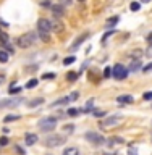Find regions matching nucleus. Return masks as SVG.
<instances>
[{"mask_svg": "<svg viewBox=\"0 0 152 155\" xmlns=\"http://www.w3.org/2000/svg\"><path fill=\"white\" fill-rule=\"evenodd\" d=\"M121 121H123V116H121V115L105 116L104 120L99 121V126H100V129H109V128H113V126H118Z\"/></svg>", "mask_w": 152, "mask_h": 155, "instance_id": "nucleus-1", "label": "nucleus"}, {"mask_svg": "<svg viewBox=\"0 0 152 155\" xmlns=\"http://www.w3.org/2000/svg\"><path fill=\"white\" fill-rule=\"evenodd\" d=\"M55 124H57V118H55V116H47V118H42V120L37 123L39 129L44 131V133H47V131L53 129V128H55Z\"/></svg>", "mask_w": 152, "mask_h": 155, "instance_id": "nucleus-2", "label": "nucleus"}, {"mask_svg": "<svg viewBox=\"0 0 152 155\" xmlns=\"http://www.w3.org/2000/svg\"><path fill=\"white\" fill-rule=\"evenodd\" d=\"M112 76L118 81H123L126 76H128V70H126L125 65H115L112 68Z\"/></svg>", "mask_w": 152, "mask_h": 155, "instance_id": "nucleus-3", "label": "nucleus"}, {"mask_svg": "<svg viewBox=\"0 0 152 155\" xmlns=\"http://www.w3.org/2000/svg\"><path fill=\"white\" fill-rule=\"evenodd\" d=\"M34 42H36V39H34V34H32V32L24 34V36L18 37V45L21 47V48H28V47H31Z\"/></svg>", "mask_w": 152, "mask_h": 155, "instance_id": "nucleus-4", "label": "nucleus"}, {"mask_svg": "<svg viewBox=\"0 0 152 155\" xmlns=\"http://www.w3.org/2000/svg\"><path fill=\"white\" fill-rule=\"evenodd\" d=\"M84 137L89 140V142H92L94 145H102V144L105 142L104 136H102V134H97V133H86Z\"/></svg>", "mask_w": 152, "mask_h": 155, "instance_id": "nucleus-5", "label": "nucleus"}, {"mask_svg": "<svg viewBox=\"0 0 152 155\" xmlns=\"http://www.w3.org/2000/svg\"><path fill=\"white\" fill-rule=\"evenodd\" d=\"M23 102V97H15V99H7L0 102V108H12V107H18Z\"/></svg>", "mask_w": 152, "mask_h": 155, "instance_id": "nucleus-6", "label": "nucleus"}, {"mask_svg": "<svg viewBox=\"0 0 152 155\" xmlns=\"http://www.w3.org/2000/svg\"><path fill=\"white\" fill-rule=\"evenodd\" d=\"M62 142H65V137H62V136H49L46 139V145H49V147H57Z\"/></svg>", "mask_w": 152, "mask_h": 155, "instance_id": "nucleus-7", "label": "nucleus"}, {"mask_svg": "<svg viewBox=\"0 0 152 155\" xmlns=\"http://www.w3.org/2000/svg\"><path fill=\"white\" fill-rule=\"evenodd\" d=\"M37 31L41 32H50V19L47 18H41L37 21Z\"/></svg>", "mask_w": 152, "mask_h": 155, "instance_id": "nucleus-8", "label": "nucleus"}, {"mask_svg": "<svg viewBox=\"0 0 152 155\" xmlns=\"http://www.w3.org/2000/svg\"><path fill=\"white\" fill-rule=\"evenodd\" d=\"M50 10H52L53 16H55L57 19H58V18H62L63 15H65V8H63L62 5H52V7H50Z\"/></svg>", "mask_w": 152, "mask_h": 155, "instance_id": "nucleus-9", "label": "nucleus"}, {"mask_svg": "<svg viewBox=\"0 0 152 155\" xmlns=\"http://www.w3.org/2000/svg\"><path fill=\"white\" fill-rule=\"evenodd\" d=\"M50 31L53 32H62L63 31V24L58 19H50Z\"/></svg>", "mask_w": 152, "mask_h": 155, "instance_id": "nucleus-10", "label": "nucleus"}, {"mask_svg": "<svg viewBox=\"0 0 152 155\" xmlns=\"http://www.w3.org/2000/svg\"><path fill=\"white\" fill-rule=\"evenodd\" d=\"M87 37H89V34H87V32H86V34H83V36H79V37H78V39H76L75 42L71 44V50H75V48H78V47H79V45H81L83 42L86 41Z\"/></svg>", "mask_w": 152, "mask_h": 155, "instance_id": "nucleus-11", "label": "nucleus"}, {"mask_svg": "<svg viewBox=\"0 0 152 155\" xmlns=\"http://www.w3.org/2000/svg\"><path fill=\"white\" fill-rule=\"evenodd\" d=\"M133 97H131V95H128V94H126V95H120L118 97V99H117V102H118V104H123V105H126V104H133Z\"/></svg>", "mask_w": 152, "mask_h": 155, "instance_id": "nucleus-12", "label": "nucleus"}, {"mask_svg": "<svg viewBox=\"0 0 152 155\" xmlns=\"http://www.w3.org/2000/svg\"><path fill=\"white\" fill-rule=\"evenodd\" d=\"M39 140V137H37V134H32V133H29V134H26V144L28 145H34Z\"/></svg>", "mask_w": 152, "mask_h": 155, "instance_id": "nucleus-13", "label": "nucleus"}, {"mask_svg": "<svg viewBox=\"0 0 152 155\" xmlns=\"http://www.w3.org/2000/svg\"><path fill=\"white\" fill-rule=\"evenodd\" d=\"M117 23H118V16H112L105 21V28H113Z\"/></svg>", "mask_w": 152, "mask_h": 155, "instance_id": "nucleus-14", "label": "nucleus"}, {"mask_svg": "<svg viewBox=\"0 0 152 155\" xmlns=\"http://www.w3.org/2000/svg\"><path fill=\"white\" fill-rule=\"evenodd\" d=\"M63 155H79V150L76 147H68L63 150Z\"/></svg>", "mask_w": 152, "mask_h": 155, "instance_id": "nucleus-15", "label": "nucleus"}, {"mask_svg": "<svg viewBox=\"0 0 152 155\" xmlns=\"http://www.w3.org/2000/svg\"><path fill=\"white\" fill-rule=\"evenodd\" d=\"M41 104H44V99H41V97H39V99H32L31 102H29V107H31V108H34V107H39Z\"/></svg>", "mask_w": 152, "mask_h": 155, "instance_id": "nucleus-16", "label": "nucleus"}, {"mask_svg": "<svg viewBox=\"0 0 152 155\" xmlns=\"http://www.w3.org/2000/svg\"><path fill=\"white\" fill-rule=\"evenodd\" d=\"M8 39H10V37H8V34L0 29V42H2V44H8Z\"/></svg>", "mask_w": 152, "mask_h": 155, "instance_id": "nucleus-17", "label": "nucleus"}, {"mask_svg": "<svg viewBox=\"0 0 152 155\" xmlns=\"http://www.w3.org/2000/svg\"><path fill=\"white\" fill-rule=\"evenodd\" d=\"M70 102V97H63V99H58L57 102H53V107H57V105H65Z\"/></svg>", "mask_w": 152, "mask_h": 155, "instance_id": "nucleus-18", "label": "nucleus"}, {"mask_svg": "<svg viewBox=\"0 0 152 155\" xmlns=\"http://www.w3.org/2000/svg\"><path fill=\"white\" fill-rule=\"evenodd\" d=\"M109 142H110V145H115V144H123L125 140L121 139V137H115V136H113V137L109 139Z\"/></svg>", "mask_w": 152, "mask_h": 155, "instance_id": "nucleus-19", "label": "nucleus"}, {"mask_svg": "<svg viewBox=\"0 0 152 155\" xmlns=\"http://www.w3.org/2000/svg\"><path fill=\"white\" fill-rule=\"evenodd\" d=\"M66 78H68V81H70V82H73V81L78 79V73H76V71H70V73L66 74Z\"/></svg>", "mask_w": 152, "mask_h": 155, "instance_id": "nucleus-20", "label": "nucleus"}, {"mask_svg": "<svg viewBox=\"0 0 152 155\" xmlns=\"http://www.w3.org/2000/svg\"><path fill=\"white\" fill-rule=\"evenodd\" d=\"M139 68H141V60H134V61H133V65H131V68H130V70H131V71H138Z\"/></svg>", "mask_w": 152, "mask_h": 155, "instance_id": "nucleus-21", "label": "nucleus"}, {"mask_svg": "<svg viewBox=\"0 0 152 155\" xmlns=\"http://www.w3.org/2000/svg\"><path fill=\"white\" fill-rule=\"evenodd\" d=\"M7 60H8V52L7 50H0V61L5 63Z\"/></svg>", "mask_w": 152, "mask_h": 155, "instance_id": "nucleus-22", "label": "nucleus"}, {"mask_svg": "<svg viewBox=\"0 0 152 155\" xmlns=\"http://www.w3.org/2000/svg\"><path fill=\"white\" fill-rule=\"evenodd\" d=\"M18 118H19V115H8V116H5V118H3V121H5V123H10V121H15Z\"/></svg>", "mask_w": 152, "mask_h": 155, "instance_id": "nucleus-23", "label": "nucleus"}, {"mask_svg": "<svg viewBox=\"0 0 152 155\" xmlns=\"http://www.w3.org/2000/svg\"><path fill=\"white\" fill-rule=\"evenodd\" d=\"M73 129H75V126H73V124L63 126V133H65V134H71V133H73Z\"/></svg>", "mask_w": 152, "mask_h": 155, "instance_id": "nucleus-24", "label": "nucleus"}, {"mask_svg": "<svg viewBox=\"0 0 152 155\" xmlns=\"http://www.w3.org/2000/svg\"><path fill=\"white\" fill-rule=\"evenodd\" d=\"M130 8H131V12H138V10L141 8V3L139 2H133L130 5Z\"/></svg>", "mask_w": 152, "mask_h": 155, "instance_id": "nucleus-25", "label": "nucleus"}, {"mask_svg": "<svg viewBox=\"0 0 152 155\" xmlns=\"http://www.w3.org/2000/svg\"><path fill=\"white\" fill-rule=\"evenodd\" d=\"M39 36H41L42 42H49V41H50V37H49V32H41V31H39Z\"/></svg>", "mask_w": 152, "mask_h": 155, "instance_id": "nucleus-26", "label": "nucleus"}, {"mask_svg": "<svg viewBox=\"0 0 152 155\" xmlns=\"http://www.w3.org/2000/svg\"><path fill=\"white\" fill-rule=\"evenodd\" d=\"M10 95H15V94H19V92H21V87H12L10 86Z\"/></svg>", "mask_w": 152, "mask_h": 155, "instance_id": "nucleus-27", "label": "nucleus"}, {"mask_svg": "<svg viewBox=\"0 0 152 155\" xmlns=\"http://www.w3.org/2000/svg\"><path fill=\"white\" fill-rule=\"evenodd\" d=\"M36 86H37V79H29L28 84H26L28 89H32V87H36Z\"/></svg>", "mask_w": 152, "mask_h": 155, "instance_id": "nucleus-28", "label": "nucleus"}, {"mask_svg": "<svg viewBox=\"0 0 152 155\" xmlns=\"http://www.w3.org/2000/svg\"><path fill=\"white\" fill-rule=\"evenodd\" d=\"M92 115L97 116V118H100V116H105V111L104 110H92Z\"/></svg>", "mask_w": 152, "mask_h": 155, "instance_id": "nucleus-29", "label": "nucleus"}, {"mask_svg": "<svg viewBox=\"0 0 152 155\" xmlns=\"http://www.w3.org/2000/svg\"><path fill=\"white\" fill-rule=\"evenodd\" d=\"M79 111L81 110H78V108H70V110H68V115H70V116H78V115H79Z\"/></svg>", "mask_w": 152, "mask_h": 155, "instance_id": "nucleus-30", "label": "nucleus"}, {"mask_svg": "<svg viewBox=\"0 0 152 155\" xmlns=\"http://www.w3.org/2000/svg\"><path fill=\"white\" fill-rule=\"evenodd\" d=\"M68 97H70V102H73V100H78V97H79V92H71V94L68 95Z\"/></svg>", "mask_w": 152, "mask_h": 155, "instance_id": "nucleus-31", "label": "nucleus"}, {"mask_svg": "<svg viewBox=\"0 0 152 155\" xmlns=\"http://www.w3.org/2000/svg\"><path fill=\"white\" fill-rule=\"evenodd\" d=\"M55 78V73H46V74H42V79H53Z\"/></svg>", "mask_w": 152, "mask_h": 155, "instance_id": "nucleus-32", "label": "nucleus"}, {"mask_svg": "<svg viewBox=\"0 0 152 155\" xmlns=\"http://www.w3.org/2000/svg\"><path fill=\"white\" fill-rule=\"evenodd\" d=\"M73 61H76V58L75 57H68V58L63 60V65H70V63H73Z\"/></svg>", "mask_w": 152, "mask_h": 155, "instance_id": "nucleus-33", "label": "nucleus"}, {"mask_svg": "<svg viewBox=\"0 0 152 155\" xmlns=\"http://www.w3.org/2000/svg\"><path fill=\"white\" fill-rule=\"evenodd\" d=\"M110 74H112V68L107 66L105 70H104V78H110Z\"/></svg>", "mask_w": 152, "mask_h": 155, "instance_id": "nucleus-34", "label": "nucleus"}, {"mask_svg": "<svg viewBox=\"0 0 152 155\" xmlns=\"http://www.w3.org/2000/svg\"><path fill=\"white\" fill-rule=\"evenodd\" d=\"M0 145H8V137H7V136L0 137Z\"/></svg>", "mask_w": 152, "mask_h": 155, "instance_id": "nucleus-35", "label": "nucleus"}, {"mask_svg": "<svg viewBox=\"0 0 152 155\" xmlns=\"http://www.w3.org/2000/svg\"><path fill=\"white\" fill-rule=\"evenodd\" d=\"M143 71H144V73H149V71H152V63H147V65H146V66L143 68Z\"/></svg>", "mask_w": 152, "mask_h": 155, "instance_id": "nucleus-36", "label": "nucleus"}, {"mask_svg": "<svg viewBox=\"0 0 152 155\" xmlns=\"http://www.w3.org/2000/svg\"><path fill=\"white\" fill-rule=\"evenodd\" d=\"M143 97H144V100H152V92H146Z\"/></svg>", "mask_w": 152, "mask_h": 155, "instance_id": "nucleus-37", "label": "nucleus"}, {"mask_svg": "<svg viewBox=\"0 0 152 155\" xmlns=\"http://www.w3.org/2000/svg\"><path fill=\"white\" fill-rule=\"evenodd\" d=\"M41 5L42 7H52V3L49 2V0H41Z\"/></svg>", "mask_w": 152, "mask_h": 155, "instance_id": "nucleus-38", "label": "nucleus"}, {"mask_svg": "<svg viewBox=\"0 0 152 155\" xmlns=\"http://www.w3.org/2000/svg\"><path fill=\"white\" fill-rule=\"evenodd\" d=\"M128 152H130V155H138V150H136L134 147H130Z\"/></svg>", "mask_w": 152, "mask_h": 155, "instance_id": "nucleus-39", "label": "nucleus"}, {"mask_svg": "<svg viewBox=\"0 0 152 155\" xmlns=\"http://www.w3.org/2000/svg\"><path fill=\"white\" fill-rule=\"evenodd\" d=\"M71 3V0H60V5L63 7V5H70Z\"/></svg>", "mask_w": 152, "mask_h": 155, "instance_id": "nucleus-40", "label": "nucleus"}, {"mask_svg": "<svg viewBox=\"0 0 152 155\" xmlns=\"http://www.w3.org/2000/svg\"><path fill=\"white\" fill-rule=\"evenodd\" d=\"M131 57H134V58H138V57H141V50H134V53Z\"/></svg>", "mask_w": 152, "mask_h": 155, "instance_id": "nucleus-41", "label": "nucleus"}, {"mask_svg": "<svg viewBox=\"0 0 152 155\" xmlns=\"http://www.w3.org/2000/svg\"><path fill=\"white\" fill-rule=\"evenodd\" d=\"M147 44H149V45H152V32L147 36Z\"/></svg>", "mask_w": 152, "mask_h": 155, "instance_id": "nucleus-42", "label": "nucleus"}, {"mask_svg": "<svg viewBox=\"0 0 152 155\" xmlns=\"http://www.w3.org/2000/svg\"><path fill=\"white\" fill-rule=\"evenodd\" d=\"M141 2H144V3H147V2H150V0H141Z\"/></svg>", "mask_w": 152, "mask_h": 155, "instance_id": "nucleus-43", "label": "nucleus"}, {"mask_svg": "<svg viewBox=\"0 0 152 155\" xmlns=\"http://www.w3.org/2000/svg\"><path fill=\"white\" fill-rule=\"evenodd\" d=\"M78 2H84V0H78Z\"/></svg>", "mask_w": 152, "mask_h": 155, "instance_id": "nucleus-44", "label": "nucleus"}]
</instances>
